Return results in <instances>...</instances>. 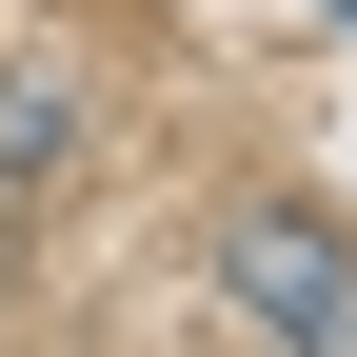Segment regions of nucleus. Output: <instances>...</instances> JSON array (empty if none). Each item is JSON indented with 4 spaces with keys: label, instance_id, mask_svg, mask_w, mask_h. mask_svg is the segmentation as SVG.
<instances>
[{
    "label": "nucleus",
    "instance_id": "obj_1",
    "mask_svg": "<svg viewBox=\"0 0 357 357\" xmlns=\"http://www.w3.org/2000/svg\"><path fill=\"white\" fill-rule=\"evenodd\" d=\"M218 298H238L278 357H357V238H337V218H298V199H258L238 238H218Z\"/></svg>",
    "mask_w": 357,
    "mask_h": 357
},
{
    "label": "nucleus",
    "instance_id": "obj_2",
    "mask_svg": "<svg viewBox=\"0 0 357 357\" xmlns=\"http://www.w3.org/2000/svg\"><path fill=\"white\" fill-rule=\"evenodd\" d=\"M40 159H60V79H0V199H20Z\"/></svg>",
    "mask_w": 357,
    "mask_h": 357
}]
</instances>
